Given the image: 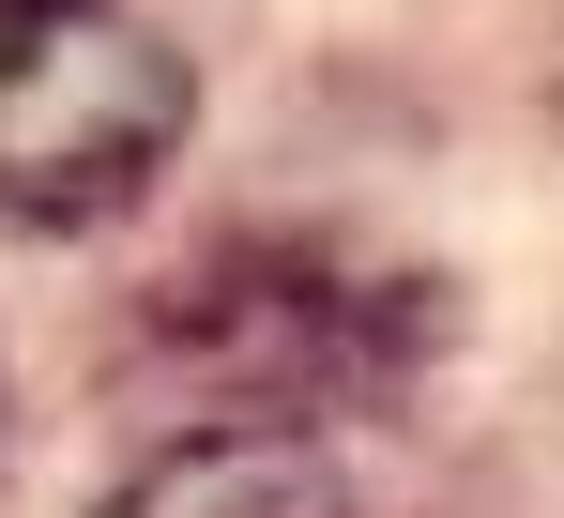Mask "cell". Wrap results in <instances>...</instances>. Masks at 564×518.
<instances>
[{
    "mask_svg": "<svg viewBox=\"0 0 564 518\" xmlns=\"http://www.w3.org/2000/svg\"><path fill=\"white\" fill-rule=\"evenodd\" d=\"M198 122L184 46L122 0H46L0 31V229H107Z\"/></svg>",
    "mask_w": 564,
    "mask_h": 518,
    "instance_id": "obj_1",
    "label": "cell"
},
{
    "mask_svg": "<svg viewBox=\"0 0 564 518\" xmlns=\"http://www.w3.org/2000/svg\"><path fill=\"white\" fill-rule=\"evenodd\" d=\"M93 518H351V488H336V457H305L275 428H214V442H169Z\"/></svg>",
    "mask_w": 564,
    "mask_h": 518,
    "instance_id": "obj_2",
    "label": "cell"
},
{
    "mask_svg": "<svg viewBox=\"0 0 564 518\" xmlns=\"http://www.w3.org/2000/svg\"><path fill=\"white\" fill-rule=\"evenodd\" d=\"M0 15H46V0H0Z\"/></svg>",
    "mask_w": 564,
    "mask_h": 518,
    "instance_id": "obj_3",
    "label": "cell"
}]
</instances>
